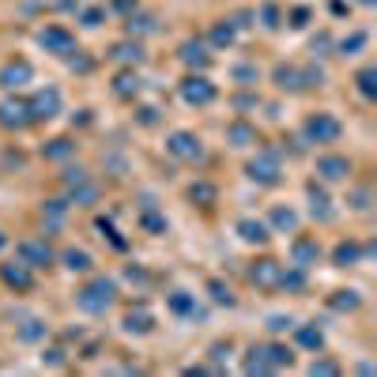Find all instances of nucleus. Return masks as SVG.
<instances>
[{
  "instance_id": "56",
  "label": "nucleus",
  "mask_w": 377,
  "mask_h": 377,
  "mask_svg": "<svg viewBox=\"0 0 377 377\" xmlns=\"http://www.w3.org/2000/svg\"><path fill=\"white\" fill-rule=\"evenodd\" d=\"M72 68H76V72H91V61L87 57H72Z\"/></svg>"
},
{
  "instance_id": "45",
  "label": "nucleus",
  "mask_w": 377,
  "mask_h": 377,
  "mask_svg": "<svg viewBox=\"0 0 377 377\" xmlns=\"http://www.w3.org/2000/svg\"><path fill=\"white\" fill-rule=\"evenodd\" d=\"M309 374L314 377H336V374H344V366L332 362V358H314V362H309Z\"/></svg>"
},
{
  "instance_id": "28",
  "label": "nucleus",
  "mask_w": 377,
  "mask_h": 377,
  "mask_svg": "<svg viewBox=\"0 0 377 377\" xmlns=\"http://www.w3.org/2000/svg\"><path fill=\"white\" fill-rule=\"evenodd\" d=\"M325 306L332 309V314H355V309L362 306V294L351 291V287H347V291H332V294L325 298Z\"/></svg>"
},
{
  "instance_id": "21",
  "label": "nucleus",
  "mask_w": 377,
  "mask_h": 377,
  "mask_svg": "<svg viewBox=\"0 0 377 377\" xmlns=\"http://www.w3.org/2000/svg\"><path fill=\"white\" fill-rule=\"evenodd\" d=\"M167 309L174 317H189V321L204 317V309L197 306V294H189V291H170L167 294Z\"/></svg>"
},
{
  "instance_id": "39",
  "label": "nucleus",
  "mask_w": 377,
  "mask_h": 377,
  "mask_svg": "<svg viewBox=\"0 0 377 377\" xmlns=\"http://www.w3.org/2000/svg\"><path fill=\"white\" fill-rule=\"evenodd\" d=\"M95 231L102 234V238H106L109 245H114L117 253H125V249H128V242H125V238H121V231H117V226L109 223V219H102V215H98V219H95Z\"/></svg>"
},
{
  "instance_id": "57",
  "label": "nucleus",
  "mask_w": 377,
  "mask_h": 377,
  "mask_svg": "<svg viewBox=\"0 0 377 377\" xmlns=\"http://www.w3.org/2000/svg\"><path fill=\"white\" fill-rule=\"evenodd\" d=\"M4 245H8V234H4V231H0V249H4Z\"/></svg>"
},
{
  "instance_id": "14",
  "label": "nucleus",
  "mask_w": 377,
  "mask_h": 377,
  "mask_svg": "<svg viewBox=\"0 0 377 377\" xmlns=\"http://www.w3.org/2000/svg\"><path fill=\"white\" fill-rule=\"evenodd\" d=\"M31 79H34V64L23 61V57L8 61L4 68H0V87H4V91H20V87L31 84Z\"/></svg>"
},
{
  "instance_id": "33",
  "label": "nucleus",
  "mask_w": 377,
  "mask_h": 377,
  "mask_svg": "<svg viewBox=\"0 0 377 377\" xmlns=\"http://www.w3.org/2000/svg\"><path fill=\"white\" fill-rule=\"evenodd\" d=\"M204 291H208V298L215 302V306H226V309H234L238 306V294L231 283H223V279H208L204 283Z\"/></svg>"
},
{
  "instance_id": "47",
  "label": "nucleus",
  "mask_w": 377,
  "mask_h": 377,
  "mask_svg": "<svg viewBox=\"0 0 377 377\" xmlns=\"http://www.w3.org/2000/svg\"><path fill=\"white\" fill-rule=\"evenodd\" d=\"M155 31V15H128V34H151Z\"/></svg>"
},
{
  "instance_id": "32",
  "label": "nucleus",
  "mask_w": 377,
  "mask_h": 377,
  "mask_svg": "<svg viewBox=\"0 0 377 377\" xmlns=\"http://www.w3.org/2000/svg\"><path fill=\"white\" fill-rule=\"evenodd\" d=\"M272 79H275V87H279V91H291V95L306 91V87H302V68H294V64H279V68L272 72Z\"/></svg>"
},
{
  "instance_id": "7",
  "label": "nucleus",
  "mask_w": 377,
  "mask_h": 377,
  "mask_svg": "<svg viewBox=\"0 0 377 377\" xmlns=\"http://www.w3.org/2000/svg\"><path fill=\"white\" fill-rule=\"evenodd\" d=\"M15 256H20V261H26L34 272H38V268H49V264H57V249H53L45 238H26V242H20V245H15Z\"/></svg>"
},
{
  "instance_id": "4",
  "label": "nucleus",
  "mask_w": 377,
  "mask_h": 377,
  "mask_svg": "<svg viewBox=\"0 0 377 377\" xmlns=\"http://www.w3.org/2000/svg\"><path fill=\"white\" fill-rule=\"evenodd\" d=\"M314 178L325 181V185H347L355 178V162L347 155H321L314 167Z\"/></svg>"
},
{
  "instance_id": "5",
  "label": "nucleus",
  "mask_w": 377,
  "mask_h": 377,
  "mask_svg": "<svg viewBox=\"0 0 377 377\" xmlns=\"http://www.w3.org/2000/svg\"><path fill=\"white\" fill-rule=\"evenodd\" d=\"M0 283H4L12 294H31L34 287H38V279H34V268L26 261H0Z\"/></svg>"
},
{
  "instance_id": "48",
  "label": "nucleus",
  "mask_w": 377,
  "mask_h": 377,
  "mask_svg": "<svg viewBox=\"0 0 377 377\" xmlns=\"http://www.w3.org/2000/svg\"><path fill=\"white\" fill-rule=\"evenodd\" d=\"M231 42H234V26L231 23H215V26H211V45L223 49V45H231Z\"/></svg>"
},
{
  "instance_id": "10",
  "label": "nucleus",
  "mask_w": 377,
  "mask_h": 377,
  "mask_svg": "<svg viewBox=\"0 0 377 377\" xmlns=\"http://www.w3.org/2000/svg\"><path fill=\"white\" fill-rule=\"evenodd\" d=\"M306 200H309V215H314L317 223H332V219H336V211H332V197H328L325 181L309 178V181H306Z\"/></svg>"
},
{
  "instance_id": "1",
  "label": "nucleus",
  "mask_w": 377,
  "mask_h": 377,
  "mask_svg": "<svg viewBox=\"0 0 377 377\" xmlns=\"http://www.w3.org/2000/svg\"><path fill=\"white\" fill-rule=\"evenodd\" d=\"M117 294H121V287H117V279H109V275H87V283L76 291V306L84 309V314H95L102 317L109 314V309L117 306Z\"/></svg>"
},
{
  "instance_id": "8",
  "label": "nucleus",
  "mask_w": 377,
  "mask_h": 377,
  "mask_svg": "<svg viewBox=\"0 0 377 377\" xmlns=\"http://www.w3.org/2000/svg\"><path fill=\"white\" fill-rule=\"evenodd\" d=\"M279 275H283V264L275 256H261V261L249 264V283L256 291H279Z\"/></svg>"
},
{
  "instance_id": "55",
  "label": "nucleus",
  "mask_w": 377,
  "mask_h": 377,
  "mask_svg": "<svg viewBox=\"0 0 377 377\" xmlns=\"http://www.w3.org/2000/svg\"><path fill=\"white\" fill-rule=\"evenodd\" d=\"M306 20H309V8H294L291 12V26H306Z\"/></svg>"
},
{
  "instance_id": "38",
  "label": "nucleus",
  "mask_w": 377,
  "mask_h": 377,
  "mask_svg": "<svg viewBox=\"0 0 377 377\" xmlns=\"http://www.w3.org/2000/svg\"><path fill=\"white\" fill-rule=\"evenodd\" d=\"M355 84H358V95H362L366 102H374V98H377V68H374V64H366V68L358 72Z\"/></svg>"
},
{
  "instance_id": "3",
  "label": "nucleus",
  "mask_w": 377,
  "mask_h": 377,
  "mask_svg": "<svg viewBox=\"0 0 377 377\" xmlns=\"http://www.w3.org/2000/svg\"><path fill=\"white\" fill-rule=\"evenodd\" d=\"M245 178L253 181V185H279L283 181V159L275 147H261L256 151V159L245 162Z\"/></svg>"
},
{
  "instance_id": "53",
  "label": "nucleus",
  "mask_w": 377,
  "mask_h": 377,
  "mask_svg": "<svg viewBox=\"0 0 377 377\" xmlns=\"http://www.w3.org/2000/svg\"><path fill=\"white\" fill-rule=\"evenodd\" d=\"M136 114H140V125H147V128L159 125V109L155 106H144V109H136Z\"/></svg>"
},
{
  "instance_id": "58",
  "label": "nucleus",
  "mask_w": 377,
  "mask_h": 377,
  "mask_svg": "<svg viewBox=\"0 0 377 377\" xmlns=\"http://www.w3.org/2000/svg\"><path fill=\"white\" fill-rule=\"evenodd\" d=\"M358 4H366V8H370V4H377V0H358Z\"/></svg>"
},
{
  "instance_id": "43",
  "label": "nucleus",
  "mask_w": 377,
  "mask_h": 377,
  "mask_svg": "<svg viewBox=\"0 0 377 377\" xmlns=\"http://www.w3.org/2000/svg\"><path fill=\"white\" fill-rule=\"evenodd\" d=\"M231 351H234L231 339H219V344L208 347V358H211V366H215V374H223V362L231 358Z\"/></svg>"
},
{
  "instance_id": "44",
  "label": "nucleus",
  "mask_w": 377,
  "mask_h": 377,
  "mask_svg": "<svg viewBox=\"0 0 377 377\" xmlns=\"http://www.w3.org/2000/svg\"><path fill=\"white\" fill-rule=\"evenodd\" d=\"M106 15H109V8H98V4H91V8H84V12H79V23L95 31V26H102V23H106Z\"/></svg>"
},
{
  "instance_id": "50",
  "label": "nucleus",
  "mask_w": 377,
  "mask_h": 377,
  "mask_svg": "<svg viewBox=\"0 0 377 377\" xmlns=\"http://www.w3.org/2000/svg\"><path fill=\"white\" fill-rule=\"evenodd\" d=\"M87 178H91V170H87V167H64L61 185L68 189V185H79V181H87Z\"/></svg>"
},
{
  "instance_id": "17",
  "label": "nucleus",
  "mask_w": 377,
  "mask_h": 377,
  "mask_svg": "<svg viewBox=\"0 0 377 377\" xmlns=\"http://www.w3.org/2000/svg\"><path fill=\"white\" fill-rule=\"evenodd\" d=\"M0 125H4V128H26V125H34L26 98H4V102H0Z\"/></svg>"
},
{
  "instance_id": "49",
  "label": "nucleus",
  "mask_w": 377,
  "mask_h": 377,
  "mask_svg": "<svg viewBox=\"0 0 377 377\" xmlns=\"http://www.w3.org/2000/svg\"><path fill=\"white\" fill-rule=\"evenodd\" d=\"M291 328H294V317H287V314L268 317V336H283V332H291Z\"/></svg>"
},
{
  "instance_id": "37",
  "label": "nucleus",
  "mask_w": 377,
  "mask_h": 377,
  "mask_svg": "<svg viewBox=\"0 0 377 377\" xmlns=\"http://www.w3.org/2000/svg\"><path fill=\"white\" fill-rule=\"evenodd\" d=\"M109 57L121 61V64H132V68H136V64L144 61V45L140 42H117L114 49H109Z\"/></svg>"
},
{
  "instance_id": "36",
  "label": "nucleus",
  "mask_w": 377,
  "mask_h": 377,
  "mask_svg": "<svg viewBox=\"0 0 377 377\" xmlns=\"http://www.w3.org/2000/svg\"><path fill=\"white\" fill-rule=\"evenodd\" d=\"M181 61H185L189 68H208L211 53H208L204 42H185V45H181Z\"/></svg>"
},
{
  "instance_id": "9",
  "label": "nucleus",
  "mask_w": 377,
  "mask_h": 377,
  "mask_svg": "<svg viewBox=\"0 0 377 377\" xmlns=\"http://www.w3.org/2000/svg\"><path fill=\"white\" fill-rule=\"evenodd\" d=\"M26 106H31V121H53V117L61 114V91L57 87H42V91H34V95L26 98Z\"/></svg>"
},
{
  "instance_id": "2",
  "label": "nucleus",
  "mask_w": 377,
  "mask_h": 377,
  "mask_svg": "<svg viewBox=\"0 0 377 377\" xmlns=\"http://www.w3.org/2000/svg\"><path fill=\"white\" fill-rule=\"evenodd\" d=\"M339 136H344V125H339V117L328 114V109H317V114H309L306 121H302V140L314 144V147H328V144H336Z\"/></svg>"
},
{
  "instance_id": "23",
  "label": "nucleus",
  "mask_w": 377,
  "mask_h": 377,
  "mask_svg": "<svg viewBox=\"0 0 377 377\" xmlns=\"http://www.w3.org/2000/svg\"><path fill=\"white\" fill-rule=\"evenodd\" d=\"M185 197H189V204L192 208H215L219 204V185L215 181H192V185L185 189Z\"/></svg>"
},
{
  "instance_id": "30",
  "label": "nucleus",
  "mask_w": 377,
  "mask_h": 377,
  "mask_svg": "<svg viewBox=\"0 0 377 377\" xmlns=\"http://www.w3.org/2000/svg\"><path fill=\"white\" fill-rule=\"evenodd\" d=\"M64 200H68L72 208H91V204H98V185L91 178L79 181V185H68V197Z\"/></svg>"
},
{
  "instance_id": "35",
  "label": "nucleus",
  "mask_w": 377,
  "mask_h": 377,
  "mask_svg": "<svg viewBox=\"0 0 377 377\" xmlns=\"http://www.w3.org/2000/svg\"><path fill=\"white\" fill-rule=\"evenodd\" d=\"M68 200H42V219H45V231H57L64 223V215H68Z\"/></svg>"
},
{
  "instance_id": "20",
  "label": "nucleus",
  "mask_w": 377,
  "mask_h": 377,
  "mask_svg": "<svg viewBox=\"0 0 377 377\" xmlns=\"http://www.w3.org/2000/svg\"><path fill=\"white\" fill-rule=\"evenodd\" d=\"M226 144L231 147H238V151H245V147H256L261 144V132H256V125H249V121H231L226 125Z\"/></svg>"
},
{
  "instance_id": "6",
  "label": "nucleus",
  "mask_w": 377,
  "mask_h": 377,
  "mask_svg": "<svg viewBox=\"0 0 377 377\" xmlns=\"http://www.w3.org/2000/svg\"><path fill=\"white\" fill-rule=\"evenodd\" d=\"M167 151L174 155L178 162H204V140H200L197 132H189V128H178V132L167 136Z\"/></svg>"
},
{
  "instance_id": "54",
  "label": "nucleus",
  "mask_w": 377,
  "mask_h": 377,
  "mask_svg": "<svg viewBox=\"0 0 377 377\" xmlns=\"http://www.w3.org/2000/svg\"><path fill=\"white\" fill-rule=\"evenodd\" d=\"M136 8H140V0H114V12H125V15H132Z\"/></svg>"
},
{
  "instance_id": "25",
  "label": "nucleus",
  "mask_w": 377,
  "mask_h": 377,
  "mask_svg": "<svg viewBox=\"0 0 377 377\" xmlns=\"http://www.w3.org/2000/svg\"><path fill=\"white\" fill-rule=\"evenodd\" d=\"M332 264H336V268H355V264H362V245H358L355 238H344V242H336Z\"/></svg>"
},
{
  "instance_id": "29",
  "label": "nucleus",
  "mask_w": 377,
  "mask_h": 377,
  "mask_svg": "<svg viewBox=\"0 0 377 377\" xmlns=\"http://www.w3.org/2000/svg\"><path fill=\"white\" fill-rule=\"evenodd\" d=\"M72 155H76V140L72 136H57V140L42 144V159H49V162H68Z\"/></svg>"
},
{
  "instance_id": "52",
  "label": "nucleus",
  "mask_w": 377,
  "mask_h": 377,
  "mask_svg": "<svg viewBox=\"0 0 377 377\" xmlns=\"http://www.w3.org/2000/svg\"><path fill=\"white\" fill-rule=\"evenodd\" d=\"M64 355H68L64 347H49V351L42 355V362H49V366H64Z\"/></svg>"
},
{
  "instance_id": "26",
  "label": "nucleus",
  "mask_w": 377,
  "mask_h": 377,
  "mask_svg": "<svg viewBox=\"0 0 377 377\" xmlns=\"http://www.w3.org/2000/svg\"><path fill=\"white\" fill-rule=\"evenodd\" d=\"M15 336H20V344H42V339L49 336V325H45L42 317H23L20 325H15Z\"/></svg>"
},
{
  "instance_id": "51",
  "label": "nucleus",
  "mask_w": 377,
  "mask_h": 377,
  "mask_svg": "<svg viewBox=\"0 0 377 377\" xmlns=\"http://www.w3.org/2000/svg\"><path fill=\"white\" fill-rule=\"evenodd\" d=\"M256 20H261L264 26H268V31H275V26H279V20H283V12L275 4H261V12H256Z\"/></svg>"
},
{
  "instance_id": "11",
  "label": "nucleus",
  "mask_w": 377,
  "mask_h": 377,
  "mask_svg": "<svg viewBox=\"0 0 377 377\" xmlns=\"http://www.w3.org/2000/svg\"><path fill=\"white\" fill-rule=\"evenodd\" d=\"M38 45L45 53H53V57H68V53H76V38H72L68 26H45V31H38Z\"/></svg>"
},
{
  "instance_id": "34",
  "label": "nucleus",
  "mask_w": 377,
  "mask_h": 377,
  "mask_svg": "<svg viewBox=\"0 0 377 377\" xmlns=\"http://www.w3.org/2000/svg\"><path fill=\"white\" fill-rule=\"evenodd\" d=\"M114 95L117 98H136L140 95V76H136V68H125L114 76Z\"/></svg>"
},
{
  "instance_id": "22",
  "label": "nucleus",
  "mask_w": 377,
  "mask_h": 377,
  "mask_svg": "<svg viewBox=\"0 0 377 377\" xmlns=\"http://www.w3.org/2000/svg\"><path fill=\"white\" fill-rule=\"evenodd\" d=\"M298 211L294 208H287V204H275L272 211H268V231L272 234H298Z\"/></svg>"
},
{
  "instance_id": "16",
  "label": "nucleus",
  "mask_w": 377,
  "mask_h": 377,
  "mask_svg": "<svg viewBox=\"0 0 377 377\" xmlns=\"http://www.w3.org/2000/svg\"><path fill=\"white\" fill-rule=\"evenodd\" d=\"M234 234L242 238L245 245H268V242H272L268 223H264V219H253V215L238 219V223H234Z\"/></svg>"
},
{
  "instance_id": "27",
  "label": "nucleus",
  "mask_w": 377,
  "mask_h": 377,
  "mask_svg": "<svg viewBox=\"0 0 377 377\" xmlns=\"http://www.w3.org/2000/svg\"><path fill=\"white\" fill-rule=\"evenodd\" d=\"M309 287V272L306 268H298V264H283V275H279V291H287V294H306Z\"/></svg>"
},
{
  "instance_id": "46",
  "label": "nucleus",
  "mask_w": 377,
  "mask_h": 377,
  "mask_svg": "<svg viewBox=\"0 0 377 377\" xmlns=\"http://www.w3.org/2000/svg\"><path fill=\"white\" fill-rule=\"evenodd\" d=\"M234 79L242 87H256V79H261V68H256V64H238L234 68Z\"/></svg>"
},
{
  "instance_id": "42",
  "label": "nucleus",
  "mask_w": 377,
  "mask_h": 377,
  "mask_svg": "<svg viewBox=\"0 0 377 377\" xmlns=\"http://www.w3.org/2000/svg\"><path fill=\"white\" fill-rule=\"evenodd\" d=\"M370 204H374L370 185H358V189L347 192V208H351V211H370Z\"/></svg>"
},
{
  "instance_id": "24",
  "label": "nucleus",
  "mask_w": 377,
  "mask_h": 377,
  "mask_svg": "<svg viewBox=\"0 0 377 377\" xmlns=\"http://www.w3.org/2000/svg\"><path fill=\"white\" fill-rule=\"evenodd\" d=\"M136 219H140V231H144V234H151V238H159V234H167V231H170V219L162 215V211L155 208V204H144Z\"/></svg>"
},
{
  "instance_id": "19",
  "label": "nucleus",
  "mask_w": 377,
  "mask_h": 377,
  "mask_svg": "<svg viewBox=\"0 0 377 377\" xmlns=\"http://www.w3.org/2000/svg\"><path fill=\"white\" fill-rule=\"evenodd\" d=\"M264 351V362H268V374H283L294 366V351L287 344H279V339H268V344H261Z\"/></svg>"
},
{
  "instance_id": "13",
  "label": "nucleus",
  "mask_w": 377,
  "mask_h": 377,
  "mask_svg": "<svg viewBox=\"0 0 377 377\" xmlns=\"http://www.w3.org/2000/svg\"><path fill=\"white\" fill-rule=\"evenodd\" d=\"M321 253H325V249H321L317 234H298L291 242V264H298V268H306V272L321 261Z\"/></svg>"
},
{
  "instance_id": "41",
  "label": "nucleus",
  "mask_w": 377,
  "mask_h": 377,
  "mask_svg": "<svg viewBox=\"0 0 377 377\" xmlns=\"http://www.w3.org/2000/svg\"><path fill=\"white\" fill-rule=\"evenodd\" d=\"M242 370L245 374H268V362H264V351H261V344H253L249 351H245V358H242Z\"/></svg>"
},
{
  "instance_id": "12",
  "label": "nucleus",
  "mask_w": 377,
  "mask_h": 377,
  "mask_svg": "<svg viewBox=\"0 0 377 377\" xmlns=\"http://www.w3.org/2000/svg\"><path fill=\"white\" fill-rule=\"evenodd\" d=\"M181 98H185V106H211L215 102V84L208 76H185L181 79Z\"/></svg>"
},
{
  "instance_id": "40",
  "label": "nucleus",
  "mask_w": 377,
  "mask_h": 377,
  "mask_svg": "<svg viewBox=\"0 0 377 377\" xmlns=\"http://www.w3.org/2000/svg\"><path fill=\"white\" fill-rule=\"evenodd\" d=\"M366 42H370V34H366V31H355L351 38H344V42L336 45V53H339V57H358V53L366 49Z\"/></svg>"
},
{
  "instance_id": "15",
  "label": "nucleus",
  "mask_w": 377,
  "mask_h": 377,
  "mask_svg": "<svg viewBox=\"0 0 377 377\" xmlns=\"http://www.w3.org/2000/svg\"><path fill=\"white\" fill-rule=\"evenodd\" d=\"M57 264H61L64 272H72V275H91V272H95V256H91L87 249H79V245L61 249L57 253Z\"/></svg>"
},
{
  "instance_id": "18",
  "label": "nucleus",
  "mask_w": 377,
  "mask_h": 377,
  "mask_svg": "<svg viewBox=\"0 0 377 377\" xmlns=\"http://www.w3.org/2000/svg\"><path fill=\"white\" fill-rule=\"evenodd\" d=\"M121 332L125 336H147V332H155V314L147 306H132L121 317Z\"/></svg>"
},
{
  "instance_id": "31",
  "label": "nucleus",
  "mask_w": 377,
  "mask_h": 377,
  "mask_svg": "<svg viewBox=\"0 0 377 377\" xmlns=\"http://www.w3.org/2000/svg\"><path fill=\"white\" fill-rule=\"evenodd\" d=\"M291 332H294V344L306 347V351H314V355L321 351V347H325V332H321L317 325H294Z\"/></svg>"
}]
</instances>
